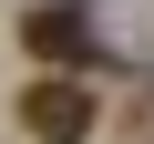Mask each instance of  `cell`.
I'll use <instances>...</instances> for the list:
<instances>
[{"mask_svg": "<svg viewBox=\"0 0 154 144\" xmlns=\"http://www.w3.org/2000/svg\"><path fill=\"white\" fill-rule=\"evenodd\" d=\"M21 52L51 62V72H82L103 52V21L82 11V0H31V11H21Z\"/></svg>", "mask_w": 154, "mask_h": 144, "instance_id": "1", "label": "cell"}, {"mask_svg": "<svg viewBox=\"0 0 154 144\" xmlns=\"http://www.w3.org/2000/svg\"><path fill=\"white\" fill-rule=\"evenodd\" d=\"M21 124H31L41 144H82V134L103 124V103L72 83V72H51V83H31V93H21Z\"/></svg>", "mask_w": 154, "mask_h": 144, "instance_id": "2", "label": "cell"}]
</instances>
